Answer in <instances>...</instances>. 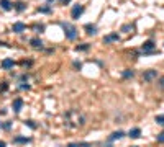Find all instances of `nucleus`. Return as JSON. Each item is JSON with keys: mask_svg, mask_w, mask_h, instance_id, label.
I'll return each mask as SVG.
<instances>
[{"mask_svg": "<svg viewBox=\"0 0 164 147\" xmlns=\"http://www.w3.org/2000/svg\"><path fill=\"white\" fill-rule=\"evenodd\" d=\"M66 121L71 128H77V126H82L84 124V116L79 114V111L75 110H71L69 113L66 114Z\"/></svg>", "mask_w": 164, "mask_h": 147, "instance_id": "f257e3e1", "label": "nucleus"}, {"mask_svg": "<svg viewBox=\"0 0 164 147\" xmlns=\"http://www.w3.org/2000/svg\"><path fill=\"white\" fill-rule=\"evenodd\" d=\"M62 28H64V33H66L67 39H75V36H77V30H75V26L69 25V23H62Z\"/></svg>", "mask_w": 164, "mask_h": 147, "instance_id": "f03ea898", "label": "nucleus"}, {"mask_svg": "<svg viewBox=\"0 0 164 147\" xmlns=\"http://www.w3.org/2000/svg\"><path fill=\"white\" fill-rule=\"evenodd\" d=\"M156 77H158V70H153V69L146 70V72L143 74V80H145V82H153Z\"/></svg>", "mask_w": 164, "mask_h": 147, "instance_id": "7ed1b4c3", "label": "nucleus"}, {"mask_svg": "<svg viewBox=\"0 0 164 147\" xmlns=\"http://www.w3.org/2000/svg\"><path fill=\"white\" fill-rule=\"evenodd\" d=\"M82 13H84V7L82 5H74L72 7V11H71V17H72L74 20H77Z\"/></svg>", "mask_w": 164, "mask_h": 147, "instance_id": "20e7f679", "label": "nucleus"}, {"mask_svg": "<svg viewBox=\"0 0 164 147\" xmlns=\"http://www.w3.org/2000/svg\"><path fill=\"white\" fill-rule=\"evenodd\" d=\"M12 106H13V111H15V113H20V111H22V108H23V100H22V98H17V100L13 101V105H12Z\"/></svg>", "mask_w": 164, "mask_h": 147, "instance_id": "39448f33", "label": "nucleus"}, {"mask_svg": "<svg viewBox=\"0 0 164 147\" xmlns=\"http://www.w3.org/2000/svg\"><path fill=\"white\" fill-rule=\"evenodd\" d=\"M120 39V36L117 33H112V34H109V36H105L103 38V43H105V44H109V43H113V41H118Z\"/></svg>", "mask_w": 164, "mask_h": 147, "instance_id": "423d86ee", "label": "nucleus"}, {"mask_svg": "<svg viewBox=\"0 0 164 147\" xmlns=\"http://www.w3.org/2000/svg\"><path fill=\"white\" fill-rule=\"evenodd\" d=\"M0 7H2L3 10H7V11H8V10L13 8V3H12L10 0H0Z\"/></svg>", "mask_w": 164, "mask_h": 147, "instance_id": "0eeeda50", "label": "nucleus"}, {"mask_svg": "<svg viewBox=\"0 0 164 147\" xmlns=\"http://www.w3.org/2000/svg\"><path fill=\"white\" fill-rule=\"evenodd\" d=\"M128 134H130L131 139H138L139 136H141V129H139V128H133V129H130V133H128Z\"/></svg>", "mask_w": 164, "mask_h": 147, "instance_id": "6e6552de", "label": "nucleus"}, {"mask_svg": "<svg viewBox=\"0 0 164 147\" xmlns=\"http://www.w3.org/2000/svg\"><path fill=\"white\" fill-rule=\"evenodd\" d=\"M25 23H22V21H18V23H15L13 25V31L15 33H23V31H25Z\"/></svg>", "mask_w": 164, "mask_h": 147, "instance_id": "1a4fd4ad", "label": "nucleus"}, {"mask_svg": "<svg viewBox=\"0 0 164 147\" xmlns=\"http://www.w3.org/2000/svg\"><path fill=\"white\" fill-rule=\"evenodd\" d=\"M123 136H125V133H123V131H117V133H113L110 136V141H117V139H122Z\"/></svg>", "mask_w": 164, "mask_h": 147, "instance_id": "9d476101", "label": "nucleus"}, {"mask_svg": "<svg viewBox=\"0 0 164 147\" xmlns=\"http://www.w3.org/2000/svg\"><path fill=\"white\" fill-rule=\"evenodd\" d=\"M30 44L33 46V47H41L43 46V41H41V39H38V38H33V39H30Z\"/></svg>", "mask_w": 164, "mask_h": 147, "instance_id": "9b49d317", "label": "nucleus"}, {"mask_svg": "<svg viewBox=\"0 0 164 147\" xmlns=\"http://www.w3.org/2000/svg\"><path fill=\"white\" fill-rule=\"evenodd\" d=\"M13 64H15V62L12 61V59H5V61L2 62V67H3V69H12Z\"/></svg>", "mask_w": 164, "mask_h": 147, "instance_id": "f8f14e48", "label": "nucleus"}, {"mask_svg": "<svg viewBox=\"0 0 164 147\" xmlns=\"http://www.w3.org/2000/svg\"><path fill=\"white\" fill-rule=\"evenodd\" d=\"M31 139L30 137H15V142L17 144H26V142H30Z\"/></svg>", "mask_w": 164, "mask_h": 147, "instance_id": "ddd939ff", "label": "nucleus"}, {"mask_svg": "<svg viewBox=\"0 0 164 147\" xmlns=\"http://www.w3.org/2000/svg\"><path fill=\"white\" fill-rule=\"evenodd\" d=\"M135 26L133 25H123L122 26V31H125V33H130V31H133Z\"/></svg>", "mask_w": 164, "mask_h": 147, "instance_id": "4468645a", "label": "nucleus"}, {"mask_svg": "<svg viewBox=\"0 0 164 147\" xmlns=\"http://www.w3.org/2000/svg\"><path fill=\"white\" fill-rule=\"evenodd\" d=\"M85 30H87V34H95L97 33V31H95V26H92V25H87Z\"/></svg>", "mask_w": 164, "mask_h": 147, "instance_id": "2eb2a0df", "label": "nucleus"}, {"mask_svg": "<svg viewBox=\"0 0 164 147\" xmlns=\"http://www.w3.org/2000/svg\"><path fill=\"white\" fill-rule=\"evenodd\" d=\"M133 75H135V72H133V70H130V69L123 72V77H125V78H130V77H133Z\"/></svg>", "mask_w": 164, "mask_h": 147, "instance_id": "dca6fc26", "label": "nucleus"}, {"mask_svg": "<svg viewBox=\"0 0 164 147\" xmlns=\"http://www.w3.org/2000/svg\"><path fill=\"white\" fill-rule=\"evenodd\" d=\"M15 8H17L18 11H23V10H25V3H23V2H18L17 5H15Z\"/></svg>", "mask_w": 164, "mask_h": 147, "instance_id": "f3484780", "label": "nucleus"}, {"mask_svg": "<svg viewBox=\"0 0 164 147\" xmlns=\"http://www.w3.org/2000/svg\"><path fill=\"white\" fill-rule=\"evenodd\" d=\"M156 123H158V124H162V126H164V116H162V114L156 116Z\"/></svg>", "mask_w": 164, "mask_h": 147, "instance_id": "a211bd4d", "label": "nucleus"}, {"mask_svg": "<svg viewBox=\"0 0 164 147\" xmlns=\"http://www.w3.org/2000/svg\"><path fill=\"white\" fill-rule=\"evenodd\" d=\"M49 7H39V8H38V11H41V13H49Z\"/></svg>", "mask_w": 164, "mask_h": 147, "instance_id": "6ab92c4d", "label": "nucleus"}, {"mask_svg": "<svg viewBox=\"0 0 164 147\" xmlns=\"http://www.w3.org/2000/svg\"><path fill=\"white\" fill-rule=\"evenodd\" d=\"M75 49H77V51H87V49H89V44H82V46H77V47H75Z\"/></svg>", "mask_w": 164, "mask_h": 147, "instance_id": "aec40b11", "label": "nucleus"}, {"mask_svg": "<svg viewBox=\"0 0 164 147\" xmlns=\"http://www.w3.org/2000/svg\"><path fill=\"white\" fill-rule=\"evenodd\" d=\"M25 124H26V126H30V128H31V129H36V124H35V123H33V121H26V123H25Z\"/></svg>", "mask_w": 164, "mask_h": 147, "instance_id": "412c9836", "label": "nucleus"}, {"mask_svg": "<svg viewBox=\"0 0 164 147\" xmlns=\"http://www.w3.org/2000/svg\"><path fill=\"white\" fill-rule=\"evenodd\" d=\"M7 88H8V85H7L5 82H2V85H0V92H5Z\"/></svg>", "mask_w": 164, "mask_h": 147, "instance_id": "4be33fe9", "label": "nucleus"}, {"mask_svg": "<svg viewBox=\"0 0 164 147\" xmlns=\"http://www.w3.org/2000/svg\"><path fill=\"white\" fill-rule=\"evenodd\" d=\"M159 88H162V90H164V77L159 78Z\"/></svg>", "mask_w": 164, "mask_h": 147, "instance_id": "5701e85b", "label": "nucleus"}, {"mask_svg": "<svg viewBox=\"0 0 164 147\" xmlns=\"http://www.w3.org/2000/svg\"><path fill=\"white\" fill-rule=\"evenodd\" d=\"M158 141H159V142H164V131H162V133L158 136Z\"/></svg>", "mask_w": 164, "mask_h": 147, "instance_id": "b1692460", "label": "nucleus"}, {"mask_svg": "<svg viewBox=\"0 0 164 147\" xmlns=\"http://www.w3.org/2000/svg\"><path fill=\"white\" fill-rule=\"evenodd\" d=\"M67 147H81V145H79L77 142H72V144H69V145H67Z\"/></svg>", "mask_w": 164, "mask_h": 147, "instance_id": "393cba45", "label": "nucleus"}, {"mask_svg": "<svg viewBox=\"0 0 164 147\" xmlns=\"http://www.w3.org/2000/svg\"><path fill=\"white\" fill-rule=\"evenodd\" d=\"M0 147H7V144H5L3 141H0Z\"/></svg>", "mask_w": 164, "mask_h": 147, "instance_id": "a878e982", "label": "nucleus"}, {"mask_svg": "<svg viewBox=\"0 0 164 147\" xmlns=\"http://www.w3.org/2000/svg\"><path fill=\"white\" fill-rule=\"evenodd\" d=\"M59 2H61V3H64V5H66V3L69 2V0H59Z\"/></svg>", "mask_w": 164, "mask_h": 147, "instance_id": "bb28decb", "label": "nucleus"}, {"mask_svg": "<svg viewBox=\"0 0 164 147\" xmlns=\"http://www.w3.org/2000/svg\"><path fill=\"white\" fill-rule=\"evenodd\" d=\"M133 147H136V145H133Z\"/></svg>", "mask_w": 164, "mask_h": 147, "instance_id": "cd10ccee", "label": "nucleus"}]
</instances>
